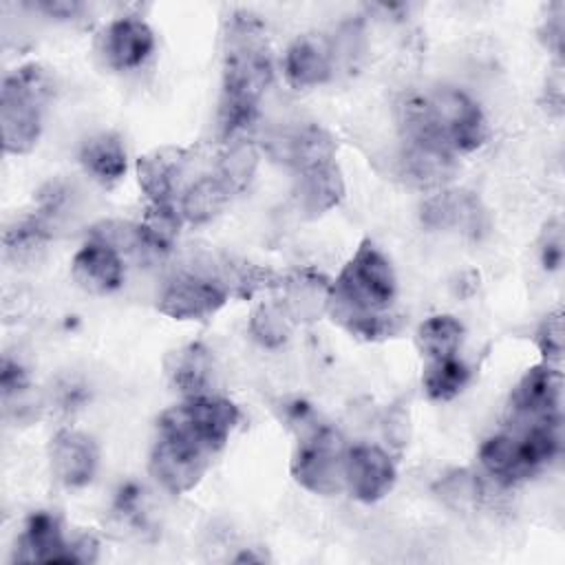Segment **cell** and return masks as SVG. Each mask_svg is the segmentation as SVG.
Instances as JSON below:
<instances>
[{"label": "cell", "mask_w": 565, "mask_h": 565, "mask_svg": "<svg viewBox=\"0 0 565 565\" xmlns=\"http://www.w3.org/2000/svg\"><path fill=\"white\" fill-rule=\"evenodd\" d=\"M479 461L483 470L497 479L503 486H514L527 477H532V470L527 468L516 435L501 433L490 439H486L479 448Z\"/></svg>", "instance_id": "obj_23"}, {"label": "cell", "mask_w": 565, "mask_h": 565, "mask_svg": "<svg viewBox=\"0 0 565 565\" xmlns=\"http://www.w3.org/2000/svg\"><path fill=\"white\" fill-rule=\"evenodd\" d=\"M470 380V369L455 358L430 360L422 373V386L426 395L435 402H448L457 397Z\"/></svg>", "instance_id": "obj_28"}, {"label": "cell", "mask_w": 565, "mask_h": 565, "mask_svg": "<svg viewBox=\"0 0 565 565\" xmlns=\"http://www.w3.org/2000/svg\"><path fill=\"white\" fill-rule=\"evenodd\" d=\"M51 93L53 82L40 64H24L2 79L0 130L4 152L22 154L38 143Z\"/></svg>", "instance_id": "obj_4"}, {"label": "cell", "mask_w": 565, "mask_h": 565, "mask_svg": "<svg viewBox=\"0 0 565 565\" xmlns=\"http://www.w3.org/2000/svg\"><path fill=\"white\" fill-rule=\"evenodd\" d=\"M563 375L558 366L536 364L525 371L510 395V413L519 428L561 419Z\"/></svg>", "instance_id": "obj_10"}, {"label": "cell", "mask_w": 565, "mask_h": 565, "mask_svg": "<svg viewBox=\"0 0 565 565\" xmlns=\"http://www.w3.org/2000/svg\"><path fill=\"white\" fill-rule=\"evenodd\" d=\"M422 223L430 230L459 232L470 238H477L488 227L477 194L466 190H446L426 199L422 203Z\"/></svg>", "instance_id": "obj_13"}, {"label": "cell", "mask_w": 565, "mask_h": 565, "mask_svg": "<svg viewBox=\"0 0 565 565\" xmlns=\"http://www.w3.org/2000/svg\"><path fill=\"white\" fill-rule=\"evenodd\" d=\"M168 373L183 399L207 395L212 382V355L201 342H190L172 353Z\"/></svg>", "instance_id": "obj_22"}, {"label": "cell", "mask_w": 565, "mask_h": 565, "mask_svg": "<svg viewBox=\"0 0 565 565\" xmlns=\"http://www.w3.org/2000/svg\"><path fill=\"white\" fill-rule=\"evenodd\" d=\"M565 7L563 2H554L550 9H547V18L543 22V29H541V35L547 44V49L561 60L563 55V33H565Z\"/></svg>", "instance_id": "obj_32"}, {"label": "cell", "mask_w": 565, "mask_h": 565, "mask_svg": "<svg viewBox=\"0 0 565 565\" xmlns=\"http://www.w3.org/2000/svg\"><path fill=\"white\" fill-rule=\"evenodd\" d=\"M232 192L223 185L216 174H205L192 181L179 194V214L183 221L192 225H201L212 221L230 201Z\"/></svg>", "instance_id": "obj_25"}, {"label": "cell", "mask_w": 565, "mask_h": 565, "mask_svg": "<svg viewBox=\"0 0 565 565\" xmlns=\"http://www.w3.org/2000/svg\"><path fill=\"white\" fill-rule=\"evenodd\" d=\"M534 342L543 355V362L558 366V362L563 358V316H561V311H552L541 320Z\"/></svg>", "instance_id": "obj_30"}, {"label": "cell", "mask_w": 565, "mask_h": 565, "mask_svg": "<svg viewBox=\"0 0 565 565\" xmlns=\"http://www.w3.org/2000/svg\"><path fill=\"white\" fill-rule=\"evenodd\" d=\"M13 561L20 563H73L71 543L62 534L60 516L38 510L26 519L24 532L15 543Z\"/></svg>", "instance_id": "obj_17"}, {"label": "cell", "mask_w": 565, "mask_h": 565, "mask_svg": "<svg viewBox=\"0 0 565 565\" xmlns=\"http://www.w3.org/2000/svg\"><path fill=\"white\" fill-rule=\"evenodd\" d=\"M298 444L291 457L294 479L313 494H335L344 488L347 444L329 424H318L311 417L298 426Z\"/></svg>", "instance_id": "obj_5"}, {"label": "cell", "mask_w": 565, "mask_h": 565, "mask_svg": "<svg viewBox=\"0 0 565 565\" xmlns=\"http://www.w3.org/2000/svg\"><path fill=\"white\" fill-rule=\"evenodd\" d=\"M238 419L241 411L234 402L207 393L188 397L163 411L157 419V428L183 433L216 455L227 444Z\"/></svg>", "instance_id": "obj_6"}, {"label": "cell", "mask_w": 565, "mask_h": 565, "mask_svg": "<svg viewBox=\"0 0 565 565\" xmlns=\"http://www.w3.org/2000/svg\"><path fill=\"white\" fill-rule=\"evenodd\" d=\"M541 263L547 271H556L563 263V225L558 218H550L541 234Z\"/></svg>", "instance_id": "obj_31"}, {"label": "cell", "mask_w": 565, "mask_h": 565, "mask_svg": "<svg viewBox=\"0 0 565 565\" xmlns=\"http://www.w3.org/2000/svg\"><path fill=\"white\" fill-rule=\"evenodd\" d=\"M282 300L280 307L296 322H313L329 313L331 280L311 267L282 274L278 285Z\"/></svg>", "instance_id": "obj_16"}, {"label": "cell", "mask_w": 565, "mask_h": 565, "mask_svg": "<svg viewBox=\"0 0 565 565\" xmlns=\"http://www.w3.org/2000/svg\"><path fill=\"white\" fill-rule=\"evenodd\" d=\"M333 71L331 44L320 35H300L285 51L282 73L294 88L320 86Z\"/></svg>", "instance_id": "obj_19"}, {"label": "cell", "mask_w": 565, "mask_h": 565, "mask_svg": "<svg viewBox=\"0 0 565 565\" xmlns=\"http://www.w3.org/2000/svg\"><path fill=\"white\" fill-rule=\"evenodd\" d=\"M79 163L90 179H95L102 185H113L126 174V146L121 137L110 130L90 135L79 146Z\"/></svg>", "instance_id": "obj_21"}, {"label": "cell", "mask_w": 565, "mask_h": 565, "mask_svg": "<svg viewBox=\"0 0 565 565\" xmlns=\"http://www.w3.org/2000/svg\"><path fill=\"white\" fill-rule=\"evenodd\" d=\"M71 276L84 291L106 296L124 282V258L108 243L88 236L71 260Z\"/></svg>", "instance_id": "obj_15"}, {"label": "cell", "mask_w": 565, "mask_h": 565, "mask_svg": "<svg viewBox=\"0 0 565 565\" xmlns=\"http://www.w3.org/2000/svg\"><path fill=\"white\" fill-rule=\"evenodd\" d=\"M263 146L274 161L285 163L294 172H302L318 163L333 161L338 152L333 135L316 121L276 128L265 137Z\"/></svg>", "instance_id": "obj_9"}, {"label": "cell", "mask_w": 565, "mask_h": 565, "mask_svg": "<svg viewBox=\"0 0 565 565\" xmlns=\"http://www.w3.org/2000/svg\"><path fill=\"white\" fill-rule=\"evenodd\" d=\"M395 296L393 265L366 238L331 282L329 316L360 340H386L402 329V318L391 311Z\"/></svg>", "instance_id": "obj_2"}, {"label": "cell", "mask_w": 565, "mask_h": 565, "mask_svg": "<svg viewBox=\"0 0 565 565\" xmlns=\"http://www.w3.org/2000/svg\"><path fill=\"white\" fill-rule=\"evenodd\" d=\"M53 477L66 488H82L93 481L99 463V450L90 435L73 428L55 433L49 446Z\"/></svg>", "instance_id": "obj_14"}, {"label": "cell", "mask_w": 565, "mask_h": 565, "mask_svg": "<svg viewBox=\"0 0 565 565\" xmlns=\"http://www.w3.org/2000/svg\"><path fill=\"white\" fill-rule=\"evenodd\" d=\"M397 121L402 141L444 148L452 154L472 152L488 139V121L479 104L450 86L406 95L397 104Z\"/></svg>", "instance_id": "obj_3"}, {"label": "cell", "mask_w": 565, "mask_h": 565, "mask_svg": "<svg viewBox=\"0 0 565 565\" xmlns=\"http://www.w3.org/2000/svg\"><path fill=\"white\" fill-rule=\"evenodd\" d=\"M26 386H29L26 371H24L18 362L4 358V360H2V369H0V391H2V399L7 402V399H11V395L24 393Z\"/></svg>", "instance_id": "obj_34"}, {"label": "cell", "mask_w": 565, "mask_h": 565, "mask_svg": "<svg viewBox=\"0 0 565 565\" xmlns=\"http://www.w3.org/2000/svg\"><path fill=\"white\" fill-rule=\"evenodd\" d=\"M258 166V148L249 139H234L225 143V150L218 157L216 163V177L223 181V185L236 194L247 188Z\"/></svg>", "instance_id": "obj_27"}, {"label": "cell", "mask_w": 565, "mask_h": 565, "mask_svg": "<svg viewBox=\"0 0 565 565\" xmlns=\"http://www.w3.org/2000/svg\"><path fill=\"white\" fill-rule=\"evenodd\" d=\"M97 49L106 66L113 71H130L152 55L154 33L139 18H117L102 29Z\"/></svg>", "instance_id": "obj_12"}, {"label": "cell", "mask_w": 565, "mask_h": 565, "mask_svg": "<svg viewBox=\"0 0 565 565\" xmlns=\"http://www.w3.org/2000/svg\"><path fill=\"white\" fill-rule=\"evenodd\" d=\"M234 561H236V563H263L265 556H256L252 550H245V552L238 554Z\"/></svg>", "instance_id": "obj_37"}, {"label": "cell", "mask_w": 565, "mask_h": 565, "mask_svg": "<svg viewBox=\"0 0 565 565\" xmlns=\"http://www.w3.org/2000/svg\"><path fill=\"white\" fill-rule=\"evenodd\" d=\"M212 450L183 433L157 430V439L148 459V470L163 490L172 494H183L203 479L212 463Z\"/></svg>", "instance_id": "obj_7"}, {"label": "cell", "mask_w": 565, "mask_h": 565, "mask_svg": "<svg viewBox=\"0 0 565 565\" xmlns=\"http://www.w3.org/2000/svg\"><path fill=\"white\" fill-rule=\"evenodd\" d=\"M289 316L285 313V309L280 307V302L274 305H260L254 309L252 320H249V329L254 333V338L265 344V347H278L280 342L287 340L289 333Z\"/></svg>", "instance_id": "obj_29"}, {"label": "cell", "mask_w": 565, "mask_h": 565, "mask_svg": "<svg viewBox=\"0 0 565 565\" xmlns=\"http://www.w3.org/2000/svg\"><path fill=\"white\" fill-rule=\"evenodd\" d=\"M185 161L188 152L179 146H161L137 159V181L150 203H172L181 194Z\"/></svg>", "instance_id": "obj_18"}, {"label": "cell", "mask_w": 565, "mask_h": 565, "mask_svg": "<svg viewBox=\"0 0 565 565\" xmlns=\"http://www.w3.org/2000/svg\"><path fill=\"white\" fill-rule=\"evenodd\" d=\"M415 342L426 362L455 358L463 342V324L448 313L430 316L417 327Z\"/></svg>", "instance_id": "obj_26"}, {"label": "cell", "mask_w": 565, "mask_h": 565, "mask_svg": "<svg viewBox=\"0 0 565 565\" xmlns=\"http://www.w3.org/2000/svg\"><path fill=\"white\" fill-rule=\"evenodd\" d=\"M344 192H347L344 179L335 159L327 163H318L302 172H296L294 196L298 207L307 216H320L331 207L340 205V201L344 199Z\"/></svg>", "instance_id": "obj_20"}, {"label": "cell", "mask_w": 565, "mask_h": 565, "mask_svg": "<svg viewBox=\"0 0 565 565\" xmlns=\"http://www.w3.org/2000/svg\"><path fill=\"white\" fill-rule=\"evenodd\" d=\"M397 470L391 455L371 444L347 448L344 488L362 503H375L395 486Z\"/></svg>", "instance_id": "obj_11"}, {"label": "cell", "mask_w": 565, "mask_h": 565, "mask_svg": "<svg viewBox=\"0 0 565 565\" xmlns=\"http://www.w3.org/2000/svg\"><path fill=\"white\" fill-rule=\"evenodd\" d=\"M35 9L44 11L51 18L68 20V18H77L82 13L84 4L77 0H42V2H35Z\"/></svg>", "instance_id": "obj_35"}, {"label": "cell", "mask_w": 565, "mask_h": 565, "mask_svg": "<svg viewBox=\"0 0 565 565\" xmlns=\"http://www.w3.org/2000/svg\"><path fill=\"white\" fill-rule=\"evenodd\" d=\"M545 95H547V104L561 113L563 110V77H561V66L556 68V73L552 77H547L545 84Z\"/></svg>", "instance_id": "obj_36"}, {"label": "cell", "mask_w": 565, "mask_h": 565, "mask_svg": "<svg viewBox=\"0 0 565 565\" xmlns=\"http://www.w3.org/2000/svg\"><path fill=\"white\" fill-rule=\"evenodd\" d=\"M402 172L417 185H439L448 181L457 168V154L426 146L404 141L402 148Z\"/></svg>", "instance_id": "obj_24"}, {"label": "cell", "mask_w": 565, "mask_h": 565, "mask_svg": "<svg viewBox=\"0 0 565 565\" xmlns=\"http://www.w3.org/2000/svg\"><path fill=\"white\" fill-rule=\"evenodd\" d=\"M274 79V62L263 22L249 11H234L223 35V90L218 135L234 141L254 126L260 97Z\"/></svg>", "instance_id": "obj_1"}, {"label": "cell", "mask_w": 565, "mask_h": 565, "mask_svg": "<svg viewBox=\"0 0 565 565\" xmlns=\"http://www.w3.org/2000/svg\"><path fill=\"white\" fill-rule=\"evenodd\" d=\"M227 300V289L212 271H183L163 285L157 309L172 320H205Z\"/></svg>", "instance_id": "obj_8"}, {"label": "cell", "mask_w": 565, "mask_h": 565, "mask_svg": "<svg viewBox=\"0 0 565 565\" xmlns=\"http://www.w3.org/2000/svg\"><path fill=\"white\" fill-rule=\"evenodd\" d=\"M441 494L446 499H455L457 503L475 501L479 494V481H477V477H472L468 472H455L452 477L444 479Z\"/></svg>", "instance_id": "obj_33"}]
</instances>
